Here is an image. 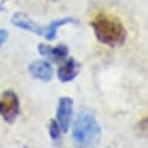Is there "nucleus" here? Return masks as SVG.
I'll use <instances>...</instances> for the list:
<instances>
[{
    "mask_svg": "<svg viewBox=\"0 0 148 148\" xmlns=\"http://www.w3.org/2000/svg\"><path fill=\"white\" fill-rule=\"evenodd\" d=\"M5 11V0H0V12Z\"/></svg>",
    "mask_w": 148,
    "mask_h": 148,
    "instance_id": "nucleus-13",
    "label": "nucleus"
},
{
    "mask_svg": "<svg viewBox=\"0 0 148 148\" xmlns=\"http://www.w3.org/2000/svg\"><path fill=\"white\" fill-rule=\"evenodd\" d=\"M72 114H73V99L69 97L58 98L57 109H56V121L60 125L63 133H67L71 126Z\"/></svg>",
    "mask_w": 148,
    "mask_h": 148,
    "instance_id": "nucleus-4",
    "label": "nucleus"
},
{
    "mask_svg": "<svg viewBox=\"0 0 148 148\" xmlns=\"http://www.w3.org/2000/svg\"><path fill=\"white\" fill-rule=\"evenodd\" d=\"M27 71L32 75V77L41 82H49L53 76V68L50 63L45 58L34 60L27 65Z\"/></svg>",
    "mask_w": 148,
    "mask_h": 148,
    "instance_id": "nucleus-6",
    "label": "nucleus"
},
{
    "mask_svg": "<svg viewBox=\"0 0 148 148\" xmlns=\"http://www.w3.org/2000/svg\"><path fill=\"white\" fill-rule=\"evenodd\" d=\"M72 139L75 148H95L102 139V128L94 113L82 110L73 122Z\"/></svg>",
    "mask_w": 148,
    "mask_h": 148,
    "instance_id": "nucleus-2",
    "label": "nucleus"
},
{
    "mask_svg": "<svg viewBox=\"0 0 148 148\" xmlns=\"http://www.w3.org/2000/svg\"><path fill=\"white\" fill-rule=\"evenodd\" d=\"M82 65L75 58H67L57 68V77L61 83H69L79 75Z\"/></svg>",
    "mask_w": 148,
    "mask_h": 148,
    "instance_id": "nucleus-8",
    "label": "nucleus"
},
{
    "mask_svg": "<svg viewBox=\"0 0 148 148\" xmlns=\"http://www.w3.org/2000/svg\"><path fill=\"white\" fill-rule=\"evenodd\" d=\"M21 102L18 94L12 90H5L0 94V117L7 124H12L19 116Z\"/></svg>",
    "mask_w": 148,
    "mask_h": 148,
    "instance_id": "nucleus-3",
    "label": "nucleus"
},
{
    "mask_svg": "<svg viewBox=\"0 0 148 148\" xmlns=\"http://www.w3.org/2000/svg\"><path fill=\"white\" fill-rule=\"evenodd\" d=\"M71 23H75L77 25V19L75 18H69V16H65V18H58V19H54L49 25H46L44 26V34L42 37L45 38L46 41H53L56 40V37H57V32L60 27L65 26V25H71Z\"/></svg>",
    "mask_w": 148,
    "mask_h": 148,
    "instance_id": "nucleus-9",
    "label": "nucleus"
},
{
    "mask_svg": "<svg viewBox=\"0 0 148 148\" xmlns=\"http://www.w3.org/2000/svg\"><path fill=\"white\" fill-rule=\"evenodd\" d=\"M7 40H8V32L4 29H0V48L4 45Z\"/></svg>",
    "mask_w": 148,
    "mask_h": 148,
    "instance_id": "nucleus-12",
    "label": "nucleus"
},
{
    "mask_svg": "<svg viewBox=\"0 0 148 148\" xmlns=\"http://www.w3.org/2000/svg\"><path fill=\"white\" fill-rule=\"evenodd\" d=\"M137 129H139L140 132H143V133H148V117L143 118V120L137 124Z\"/></svg>",
    "mask_w": 148,
    "mask_h": 148,
    "instance_id": "nucleus-11",
    "label": "nucleus"
},
{
    "mask_svg": "<svg viewBox=\"0 0 148 148\" xmlns=\"http://www.w3.org/2000/svg\"><path fill=\"white\" fill-rule=\"evenodd\" d=\"M11 23L15 27H18L21 30H25V32L33 33V34H37V36L44 34V26L38 25L36 21H33L25 12H15L11 16Z\"/></svg>",
    "mask_w": 148,
    "mask_h": 148,
    "instance_id": "nucleus-7",
    "label": "nucleus"
},
{
    "mask_svg": "<svg viewBox=\"0 0 148 148\" xmlns=\"http://www.w3.org/2000/svg\"><path fill=\"white\" fill-rule=\"evenodd\" d=\"M48 130H49V137L53 141H58L61 140V135H63V130L60 128V125L57 124L56 120H50L49 126H48Z\"/></svg>",
    "mask_w": 148,
    "mask_h": 148,
    "instance_id": "nucleus-10",
    "label": "nucleus"
},
{
    "mask_svg": "<svg viewBox=\"0 0 148 148\" xmlns=\"http://www.w3.org/2000/svg\"><path fill=\"white\" fill-rule=\"evenodd\" d=\"M37 49L45 60H48L49 63L56 64H61L63 61H65L68 58V54H69V49L65 44H58L56 46H52L42 42V44H38Z\"/></svg>",
    "mask_w": 148,
    "mask_h": 148,
    "instance_id": "nucleus-5",
    "label": "nucleus"
},
{
    "mask_svg": "<svg viewBox=\"0 0 148 148\" xmlns=\"http://www.w3.org/2000/svg\"><path fill=\"white\" fill-rule=\"evenodd\" d=\"M91 27L94 30L95 38L103 45L118 48L125 44L128 33L122 22L117 16L99 14L91 21Z\"/></svg>",
    "mask_w": 148,
    "mask_h": 148,
    "instance_id": "nucleus-1",
    "label": "nucleus"
}]
</instances>
